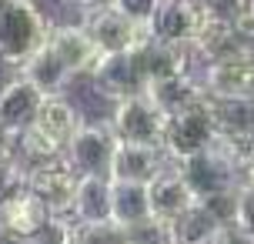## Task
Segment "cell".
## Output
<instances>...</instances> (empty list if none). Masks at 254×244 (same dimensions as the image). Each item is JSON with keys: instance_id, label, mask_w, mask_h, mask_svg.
<instances>
[{"instance_id": "obj_1", "label": "cell", "mask_w": 254, "mask_h": 244, "mask_svg": "<svg viewBox=\"0 0 254 244\" xmlns=\"http://www.w3.org/2000/svg\"><path fill=\"white\" fill-rule=\"evenodd\" d=\"M51 37V20L37 0H0V61L24 67V61Z\"/></svg>"}, {"instance_id": "obj_2", "label": "cell", "mask_w": 254, "mask_h": 244, "mask_svg": "<svg viewBox=\"0 0 254 244\" xmlns=\"http://www.w3.org/2000/svg\"><path fill=\"white\" fill-rule=\"evenodd\" d=\"M217 137H221V124H217L214 97L204 94L197 104H190L188 111H181V114L171 117L164 151H167V157H171L174 164H181V161H188V157L207 151Z\"/></svg>"}, {"instance_id": "obj_3", "label": "cell", "mask_w": 254, "mask_h": 244, "mask_svg": "<svg viewBox=\"0 0 254 244\" xmlns=\"http://www.w3.org/2000/svg\"><path fill=\"white\" fill-rule=\"evenodd\" d=\"M111 124H114L121 141H137V144H151V147H164L171 114L157 107V101H154L147 90H140V94H130V97L114 101Z\"/></svg>"}, {"instance_id": "obj_4", "label": "cell", "mask_w": 254, "mask_h": 244, "mask_svg": "<svg viewBox=\"0 0 254 244\" xmlns=\"http://www.w3.org/2000/svg\"><path fill=\"white\" fill-rule=\"evenodd\" d=\"M117 130L111 121L104 124H84L74 130V137L67 144V157L70 164L80 171V174H101V178H111L114 171V154H117Z\"/></svg>"}, {"instance_id": "obj_5", "label": "cell", "mask_w": 254, "mask_h": 244, "mask_svg": "<svg viewBox=\"0 0 254 244\" xmlns=\"http://www.w3.org/2000/svg\"><path fill=\"white\" fill-rule=\"evenodd\" d=\"M27 187L37 191L54 214H70L77 187H80V171L70 164L67 154L51 157V161H40V164L27 167Z\"/></svg>"}, {"instance_id": "obj_6", "label": "cell", "mask_w": 254, "mask_h": 244, "mask_svg": "<svg viewBox=\"0 0 254 244\" xmlns=\"http://www.w3.org/2000/svg\"><path fill=\"white\" fill-rule=\"evenodd\" d=\"M51 218H54V211L44 204V197L24 184L17 194H10L0 204V238H13V241L44 238Z\"/></svg>"}, {"instance_id": "obj_7", "label": "cell", "mask_w": 254, "mask_h": 244, "mask_svg": "<svg viewBox=\"0 0 254 244\" xmlns=\"http://www.w3.org/2000/svg\"><path fill=\"white\" fill-rule=\"evenodd\" d=\"M211 20L201 0H161L151 17V37L164 44H190Z\"/></svg>"}, {"instance_id": "obj_8", "label": "cell", "mask_w": 254, "mask_h": 244, "mask_svg": "<svg viewBox=\"0 0 254 244\" xmlns=\"http://www.w3.org/2000/svg\"><path fill=\"white\" fill-rule=\"evenodd\" d=\"M204 90L211 97H231V101H251L254 97V51L228 54L204 64Z\"/></svg>"}, {"instance_id": "obj_9", "label": "cell", "mask_w": 254, "mask_h": 244, "mask_svg": "<svg viewBox=\"0 0 254 244\" xmlns=\"http://www.w3.org/2000/svg\"><path fill=\"white\" fill-rule=\"evenodd\" d=\"M147 194H151V214L157 221L171 224V228L201 201V197L194 194V187H190V181L184 178V171H181L174 161H171L154 181H147Z\"/></svg>"}, {"instance_id": "obj_10", "label": "cell", "mask_w": 254, "mask_h": 244, "mask_svg": "<svg viewBox=\"0 0 254 244\" xmlns=\"http://www.w3.org/2000/svg\"><path fill=\"white\" fill-rule=\"evenodd\" d=\"M87 30L94 34V40L101 44V51L111 57V54H127L140 47L144 40L151 37V27L137 24L134 17H127L121 7H104V10L84 17Z\"/></svg>"}, {"instance_id": "obj_11", "label": "cell", "mask_w": 254, "mask_h": 244, "mask_svg": "<svg viewBox=\"0 0 254 244\" xmlns=\"http://www.w3.org/2000/svg\"><path fill=\"white\" fill-rule=\"evenodd\" d=\"M51 44L61 51V57L70 64L77 77H94L97 67L104 64L107 54L101 51V44L94 40V34L87 30V24H61V27H51Z\"/></svg>"}, {"instance_id": "obj_12", "label": "cell", "mask_w": 254, "mask_h": 244, "mask_svg": "<svg viewBox=\"0 0 254 244\" xmlns=\"http://www.w3.org/2000/svg\"><path fill=\"white\" fill-rule=\"evenodd\" d=\"M44 90L27 77L24 70H17L3 87H0V121L7 124L10 130H27L34 121H37V111L44 104Z\"/></svg>"}, {"instance_id": "obj_13", "label": "cell", "mask_w": 254, "mask_h": 244, "mask_svg": "<svg viewBox=\"0 0 254 244\" xmlns=\"http://www.w3.org/2000/svg\"><path fill=\"white\" fill-rule=\"evenodd\" d=\"M90 80H94V87L101 90V94H107L111 101H121V97L140 94V90L147 87L144 77H140V67H137L134 51L104 57V64L97 67V74H94Z\"/></svg>"}, {"instance_id": "obj_14", "label": "cell", "mask_w": 254, "mask_h": 244, "mask_svg": "<svg viewBox=\"0 0 254 244\" xmlns=\"http://www.w3.org/2000/svg\"><path fill=\"white\" fill-rule=\"evenodd\" d=\"M174 241L217 244V241H241V238H238V228H234V224H228L224 218H217L204 201H197V204L174 224Z\"/></svg>"}, {"instance_id": "obj_15", "label": "cell", "mask_w": 254, "mask_h": 244, "mask_svg": "<svg viewBox=\"0 0 254 244\" xmlns=\"http://www.w3.org/2000/svg\"><path fill=\"white\" fill-rule=\"evenodd\" d=\"M171 164L164 147H151V144L137 141H121L114 154V171L111 178H127V181H154L164 167Z\"/></svg>"}, {"instance_id": "obj_16", "label": "cell", "mask_w": 254, "mask_h": 244, "mask_svg": "<svg viewBox=\"0 0 254 244\" xmlns=\"http://www.w3.org/2000/svg\"><path fill=\"white\" fill-rule=\"evenodd\" d=\"M20 70H24V74L34 80L44 94H64L67 84L77 77L74 70H70V64L61 57V51L51 44V37H47V44H40L37 51L27 57Z\"/></svg>"}, {"instance_id": "obj_17", "label": "cell", "mask_w": 254, "mask_h": 244, "mask_svg": "<svg viewBox=\"0 0 254 244\" xmlns=\"http://www.w3.org/2000/svg\"><path fill=\"white\" fill-rule=\"evenodd\" d=\"M111 211H114V224L121 228H134L140 221L154 218L151 214V194H147V181H127V178H111Z\"/></svg>"}, {"instance_id": "obj_18", "label": "cell", "mask_w": 254, "mask_h": 244, "mask_svg": "<svg viewBox=\"0 0 254 244\" xmlns=\"http://www.w3.org/2000/svg\"><path fill=\"white\" fill-rule=\"evenodd\" d=\"M70 214L84 224H101V221H114L111 211V178L101 174H80V187H77L74 207Z\"/></svg>"}, {"instance_id": "obj_19", "label": "cell", "mask_w": 254, "mask_h": 244, "mask_svg": "<svg viewBox=\"0 0 254 244\" xmlns=\"http://www.w3.org/2000/svg\"><path fill=\"white\" fill-rule=\"evenodd\" d=\"M147 94L157 101L161 111H167V114L174 117V114H181V111H188L190 104H197L207 90H204V80L194 77V74L188 70V74H178V77L154 80L151 87H147Z\"/></svg>"}, {"instance_id": "obj_20", "label": "cell", "mask_w": 254, "mask_h": 244, "mask_svg": "<svg viewBox=\"0 0 254 244\" xmlns=\"http://www.w3.org/2000/svg\"><path fill=\"white\" fill-rule=\"evenodd\" d=\"M34 124L67 151V144H70V137H74V130L80 127V114H77V107L67 101L64 94H47L44 104H40L37 121H34Z\"/></svg>"}, {"instance_id": "obj_21", "label": "cell", "mask_w": 254, "mask_h": 244, "mask_svg": "<svg viewBox=\"0 0 254 244\" xmlns=\"http://www.w3.org/2000/svg\"><path fill=\"white\" fill-rule=\"evenodd\" d=\"M214 107H217L221 134H228V137H254V97L251 101L214 97Z\"/></svg>"}, {"instance_id": "obj_22", "label": "cell", "mask_w": 254, "mask_h": 244, "mask_svg": "<svg viewBox=\"0 0 254 244\" xmlns=\"http://www.w3.org/2000/svg\"><path fill=\"white\" fill-rule=\"evenodd\" d=\"M234 228L241 241H254V181H241V187H238Z\"/></svg>"}, {"instance_id": "obj_23", "label": "cell", "mask_w": 254, "mask_h": 244, "mask_svg": "<svg viewBox=\"0 0 254 244\" xmlns=\"http://www.w3.org/2000/svg\"><path fill=\"white\" fill-rule=\"evenodd\" d=\"M27 184V164L17 157V161H0V204L17 194Z\"/></svg>"}, {"instance_id": "obj_24", "label": "cell", "mask_w": 254, "mask_h": 244, "mask_svg": "<svg viewBox=\"0 0 254 244\" xmlns=\"http://www.w3.org/2000/svg\"><path fill=\"white\" fill-rule=\"evenodd\" d=\"M157 3H161V0H114V7H121L127 17H134V20L144 24V27H151V17H154V10H157Z\"/></svg>"}, {"instance_id": "obj_25", "label": "cell", "mask_w": 254, "mask_h": 244, "mask_svg": "<svg viewBox=\"0 0 254 244\" xmlns=\"http://www.w3.org/2000/svg\"><path fill=\"white\" fill-rule=\"evenodd\" d=\"M204 10L211 13V17H217V20H231L234 24V17H238V10L244 7V0H201Z\"/></svg>"}, {"instance_id": "obj_26", "label": "cell", "mask_w": 254, "mask_h": 244, "mask_svg": "<svg viewBox=\"0 0 254 244\" xmlns=\"http://www.w3.org/2000/svg\"><path fill=\"white\" fill-rule=\"evenodd\" d=\"M17 157H20V134L0 121V161H17Z\"/></svg>"}, {"instance_id": "obj_27", "label": "cell", "mask_w": 254, "mask_h": 244, "mask_svg": "<svg viewBox=\"0 0 254 244\" xmlns=\"http://www.w3.org/2000/svg\"><path fill=\"white\" fill-rule=\"evenodd\" d=\"M234 30L254 47V0H244V7L238 10V17H234Z\"/></svg>"}, {"instance_id": "obj_28", "label": "cell", "mask_w": 254, "mask_h": 244, "mask_svg": "<svg viewBox=\"0 0 254 244\" xmlns=\"http://www.w3.org/2000/svg\"><path fill=\"white\" fill-rule=\"evenodd\" d=\"M70 3H77V10L84 13V17L104 10V7H114V0H70Z\"/></svg>"}]
</instances>
